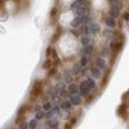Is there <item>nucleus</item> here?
Returning <instances> with one entry per match:
<instances>
[{"mask_svg": "<svg viewBox=\"0 0 129 129\" xmlns=\"http://www.w3.org/2000/svg\"><path fill=\"white\" fill-rule=\"evenodd\" d=\"M43 89H44V81H43V80H36V81H34V85H32L30 97H31V98H34V100H36L38 97L43 93Z\"/></svg>", "mask_w": 129, "mask_h": 129, "instance_id": "1", "label": "nucleus"}, {"mask_svg": "<svg viewBox=\"0 0 129 129\" xmlns=\"http://www.w3.org/2000/svg\"><path fill=\"white\" fill-rule=\"evenodd\" d=\"M26 112H27V106L25 105V106L21 107V109L18 110V112H17V117H16V123H17V124H19V123H22V121H23Z\"/></svg>", "mask_w": 129, "mask_h": 129, "instance_id": "2", "label": "nucleus"}, {"mask_svg": "<svg viewBox=\"0 0 129 129\" xmlns=\"http://www.w3.org/2000/svg\"><path fill=\"white\" fill-rule=\"evenodd\" d=\"M79 94L81 97H88L90 94V88L87 85V83L83 81L80 85H79Z\"/></svg>", "mask_w": 129, "mask_h": 129, "instance_id": "3", "label": "nucleus"}, {"mask_svg": "<svg viewBox=\"0 0 129 129\" xmlns=\"http://www.w3.org/2000/svg\"><path fill=\"white\" fill-rule=\"evenodd\" d=\"M69 98H70V102L71 105H75V106H80L83 103V98H81V95L80 94H70L69 95Z\"/></svg>", "mask_w": 129, "mask_h": 129, "instance_id": "4", "label": "nucleus"}, {"mask_svg": "<svg viewBox=\"0 0 129 129\" xmlns=\"http://www.w3.org/2000/svg\"><path fill=\"white\" fill-rule=\"evenodd\" d=\"M93 52H94V45H93V44H87V45H84V47H83L81 54H85V56H90Z\"/></svg>", "mask_w": 129, "mask_h": 129, "instance_id": "5", "label": "nucleus"}, {"mask_svg": "<svg viewBox=\"0 0 129 129\" xmlns=\"http://www.w3.org/2000/svg\"><path fill=\"white\" fill-rule=\"evenodd\" d=\"M67 92L70 93V94H76V93H79V85L76 84V83H70L69 84V88H67Z\"/></svg>", "mask_w": 129, "mask_h": 129, "instance_id": "6", "label": "nucleus"}, {"mask_svg": "<svg viewBox=\"0 0 129 129\" xmlns=\"http://www.w3.org/2000/svg\"><path fill=\"white\" fill-rule=\"evenodd\" d=\"M109 14H110V17H112L114 19H116L117 17L120 16V9L119 8H115V7H110Z\"/></svg>", "mask_w": 129, "mask_h": 129, "instance_id": "7", "label": "nucleus"}, {"mask_svg": "<svg viewBox=\"0 0 129 129\" xmlns=\"http://www.w3.org/2000/svg\"><path fill=\"white\" fill-rule=\"evenodd\" d=\"M126 109H128V103L126 102H123L120 106H119V109H117V115H119V116H125V111H126Z\"/></svg>", "mask_w": 129, "mask_h": 129, "instance_id": "8", "label": "nucleus"}, {"mask_svg": "<svg viewBox=\"0 0 129 129\" xmlns=\"http://www.w3.org/2000/svg\"><path fill=\"white\" fill-rule=\"evenodd\" d=\"M54 66H57V64L53 62L50 58H47L44 62H43V69L44 70H49V69H52V67H54Z\"/></svg>", "mask_w": 129, "mask_h": 129, "instance_id": "9", "label": "nucleus"}, {"mask_svg": "<svg viewBox=\"0 0 129 129\" xmlns=\"http://www.w3.org/2000/svg\"><path fill=\"white\" fill-rule=\"evenodd\" d=\"M90 72H92V76L95 78V79H100V78H101V75H102V74H101V69H100V67H97L95 64L92 67Z\"/></svg>", "mask_w": 129, "mask_h": 129, "instance_id": "10", "label": "nucleus"}, {"mask_svg": "<svg viewBox=\"0 0 129 129\" xmlns=\"http://www.w3.org/2000/svg\"><path fill=\"white\" fill-rule=\"evenodd\" d=\"M103 21H105V23H106V26H109L110 28H114L115 26H116V23H115V19L112 18V17H105L103 18Z\"/></svg>", "mask_w": 129, "mask_h": 129, "instance_id": "11", "label": "nucleus"}, {"mask_svg": "<svg viewBox=\"0 0 129 129\" xmlns=\"http://www.w3.org/2000/svg\"><path fill=\"white\" fill-rule=\"evenodd\" d=\"M95 66H97V67H100L101 70H106V62H105L103 57L95 58Z\"/></svg>", "mask_w": 129, "mask_h": 129, "instance_id": "12", "label": "nucleus"}, {"mask_svg": "<svg viewBox=\"0 0 129 129\" xmlns=\"http://www.w3.org/2000/svg\"><path fill=\"white\" fill-rule=\"evenodd\" d=\"M110 4V7H115V8H119L121 9L123 8V3H121V0H107Z\"/></svg>", "mask_w": 129, "mask_h": 129, "instance_id": "13", "label": "nucleus"}, {"mask_svg": "<svg viewBox=\"0 0 129 129\" xmlns=\"http://www.w3.org/2000/svg\"><path fill=\"white\" fill-rule=\"evenodd\" d=\"M101 31V27H100V25L98 23H92L90 25V27H89V32H92V34H98V32Z\"/></svg>", "mask_w": 129, "mask_h": 129, "instance_id": "14", "label": "nucleus"}, {"mask_svg": "<svg viewBox=\"0 0 129 129\" xmlns=\"http://www.w3.org/2000/svg\"><path fill=\"white\" fill-rule=\"evenodd\" d=\"M85 83H87V85L90 88V90L92 89H97V84H95V81H94L93 78H88L87 80H85Z\"/></svg>", "mask_w": 129, "mask_h": 129, "instance_id": "15", "label": "nucleus"}, {"mask_svg": "<svg viewBox=\"0 0 129 129\" xmlns=\"http://www.w3.org/2000/svg\"><path fill=\"white\" fill-rule=\"evenodd\" d=\"M80 25H81V19H80V16H78L76 18H74V19L71 21V26H72V27H75V28H78Z\"/></svg>", "mask_w": 129, "mask_h": 129, "instance_id": "16", "label": "nucleus"}, {"mask_svg": "<svg viewBox=\"0 0 129 129\" xmlns=\"http://www.w3.org/2000/svg\"><path fill=\"white\" fill-rule=\"evenodd\" d=\"M88 63H89V56L83 54V56H81V59H80V66H81V67H85Z\"/></svg>", "mask_w": 129, "mask_h": 129, "instance_id": "17", "label": "nucleus"}, {"mask_svg": "<svg viewBox=\"0 0 129 129\" xmlns=\"http://www.w3.org/2000/svg\"><path fill=\"white\" fill-rule=\"evenodd\" d=\"M64 81L69 83V84L74 81V76H72V74H71L70 71H66V72H64Z\"/></svg>", "mask_w": 129, "mask_h": 129, "instance_id": "18", "label": "nucleus"}, {"mask_svg": "<svg viewBox=\"0 0 129 129\" xmlns=\"http://www.w3.org/2000/svg\"><path fill=\"white\" fill-rule=\"evenodd\" d=\"M80 32L83 34V36L89 35V34H90V32H89V26H88V25H83V26L80 27Z\"/></svg>", "mask_w": 129, "mask_h": 129, "instance_id": "19", "label": "nucleus"}, {"mask_svg": "<svg viewBox=\"0 0 129 129\" xmlns=\"http://www.w3.org/2000/svg\"><path fill=\"white\" fill-rule=\"evenodd\" d=\"M103 35H105L107 39H112V38H114V30H111V28H106L105 32H103Z\"/></svg>", "mask_w": 129, "mask_h": 129, "instance_id": "20", "label": "nucleus"}, {"mask_svg": "<svg viewBox=\"0 0 129 129\" xmlns=\"http://www.w3.org/2000/svg\"><path fill=\"white\" fill-rule=\"evenodd\" d=\"M83 4H84V3H80V2H78V0H75V2L72 3V5H71V8H72L74 10H79V9L83 7Z\"/></svg>", "mask_w": 129, "mask_h": 129, "instance_id": "21", "label": "nucleus"}, {"mask_svg": "<svg viewBox=\"0 0 129 129\" xmlns=\"http://www.w3.org/2000/svg\"><path fill=\"white\" fill-rule=\"evenodd\" d=\"M80 70H81V66H80V63H78V64H75V66L72 67V71H71V74L78 75V74H80Z\"/></svg>", "mask_w": 129, "mask_h": 129, "instance_id": "22", "label": "nucleus"}, {"mask_svg": "<svg viewBox=\"0 0 129 129\" xmlns=\"http://www.w3.org/2000/svg\"><path fill=\"white\" fill-rule=\"evenodd\" d=\"M47 125L50 126V128H57V125H58V120H57V119H52V120H49V121L47 123Z\"/></svg>", "mask_w": 129, "mask_h": 129, "instance_id": "23", "label": "nucleus"}, {"mask_svg": "<svg viewBox=\"0 0 129 129\" xmlns=\"http://www.w3.org/2000/svg\"><path fill=\"white\" fill-rule=\"evenodd\" d=\"M81 44H83V47L87 45V44H90V38H89V35H85V36L81 38Z\"/></svg>", "mask_w": 129, "mask_h": 129, "instance_id": "24", "label": "nucleus"}, {"mask_svg": "<svg viewBox=\"0 0 129 129\" xmlns=\"http://www.w3.org/2000/svg\"><path fill=\"white\" fill-rule=\"evenodd\" d=\"M75 123H76V117H72V119L70 120V123H67L66 125H64V129H71L75 125Z\"/></svg>", "mask_w": 129, "mask_h": 129, "instance_id": "25", "label": "nucleus"}, {"mask_svg": "<svg viewBox=\"0 0 129 129\" xmlns=\"http://www.w3.org/2000/svg\"><path fill=\"white\" fill-rule=\"evenodd\" d=\"M110 54H111L110 48H103V50L101 52V57H109Z\"/></svg>", "mask_w": 129, "mask_h": 129, "instance_id": "26", "label": "nucleus"}, {"mask_svg": "<svg viewBox=\"0 0 129 129\" xmlns=\"http://www.w3.org/2000/svg\"><path fill=\"white\" fill-rule=\"evenodd\" d=\"M36 126H38V120H36V119H32V120L28 123V128H30V129H36Z\"/></svg>", "mask_w": 129, "mask_h": 129, "instance_id": "27", "label": "nucleus"}, {"mask_svg": "<svg viewBox=\"0 0 129 129\" xmlns=\"http://www.w3.org/2000/svg\"><path fill=\"white\" fill-rule=\"evenodd\" d=\"M61 107H62L63 110H64V109H66V110H70V109H71V102H70V101H64V102L61 105Z\"/></svg>", "mask_w": 129, "mask_h": 129, "instance_id": "28", "label": "nucleus"}, {"mask_svg": "<svg viewBox=\"0 0 129 129\" xmlns=\"http://www.w3.org/2000/svg\"><path fill=\"white\" fill-rule=\"evenodd\" d=\"M50 109H52L50 102H45L44 105H43V110H44V111H48V110H50Z\"/></svg>", "mask_w": 129, "mask_h": 129, "instance_id": "29", "label": "nucleus"}, {"mask_svg": "<svg viewBox=\"0 0 129 129\" xmlns=\"http://www.w3.org/2000/svg\"><path fill=\"white\" fill-rule=\"evenodd\" d=\"M41 117H44V111H38V114H36V120H40Z\"/></svg>", "mask_w": 129, "mask_h": 129, "instance_id": "30", "label": "nucleus"}, {"mask_svg": "<svg viewBox=\"0 0 129 129\" xmlns=\"http://www.w3.org/2000/svg\"><path fill=\"white\" fill-rule=\"evenodd\" d=\"M123 18H124V21H125V22L128 23V21H129V12H128V10H126V12L123 14Z\"/></svg>", "mask_w": 129, "mask_h": 129, "instance_id": "31", "label": "nucleus"}, {"mask_svg": "<svg viewBox=\"0 0 129 129\" xmlns=\"http://www.w3.org/2000/svg\"><path fill=\"white\" fill-rule=\"evenodd\" d=\"M28 124L27 123H19V129H27Z\"/></svg>", "mask_w": 129, "mask_h": 129, "instance_id": "32", "label": "nucleus"}, {"mask_svg": "<svg viewBox=\"0 0 129 129\" xmlns=\"http://www.w3.org/2000/svg\"><path fill=\"white\" fill-rule=\"evenodd\" d=\"M71 34H72V35H76V36H78V35H79V32H78L76 30H71Z\"/></svg>", "mask_w": 129, "mask_h": 129, "instance_id": "33", "label": "nucleus"}, {"mask_svg": "<svg viewBox=\"0 0 129 129\" xmlns=\"http://www.w3.org/2000/svg\"><path fill=\"white\" fill-rule=\"evenodd\" d=\"M40 110H41L40 106H36V107H35V112H38V111H40Z\"/></svg>", "mask_w": 129, "mask_h": 129, "instance_id": "34", "label": "nucleus"}, {"mask_svg": "<svg viewBox=\"0 0 129 129\" xmlns=\"http://www.w3.org/2000/svg\"><path fill=\"white\" fill-rule=\"evenodd\" d=\"M78 2H80V3H84V2H85V0H78Z\"/></svg>", "mask_w": 129, "mask_h": 129, "instance_id": "35", "label": "nucleus"}]
</instances>
